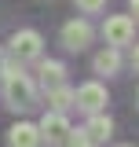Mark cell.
<instances>
[{
  "instance_id": "6da1fadb",
  "label": "cell",
  "mask_w": 139,
  "mask_h": 147,
  "mask_svg": "<svg viewBox=\"0 0 139 147\" xmlns=\"http://www.w3.org/2000/svg\"><path fill=\"white\" fill-rule=\"evenodd\" d=\"M0 70H4V96H7V103H11L15 110H29V107L37 103L33 81L18 70L15 63H0Z\"/></svg>"
},
{
  "instance_id": "7a4b0ae2",
  "label": "cell",
  "mask_w": 139,
  "mask_h": 147,
  "mask_svg": "<svg viewBox=\"0 0 139 147\" xmlns=\"http://www.w3.org/2000/svg\"><path fill=\"white\" fill-rule=\"evenodd\" d=\"M103 37L110 48H124V44H132V37H136V22L128 15H114L103 22Z\"/></svg>"
},
{
  "instance_id": "3957f363",
  "label": "cell",
  "mask_w": 139,
  "mask_h": 147,
  "mask_svg": "<svg viewBox=\"0 0 139 147\" xmlns=\"http://www.w3.org/2000/svg\"><path fill=\"white\" fill-rule=\"evenodd\" d=\"M40 140H48V147H59V144H66L70 140V121H66V114H59V110H51V114H44L40 118Z\"/></svg>"
},
{
  "instance_id": "277c9868",
  "label": "cell",
  "mask_w": 139,
  "mask_h": 147,
  "mask_svg": "<svg viewBox=\"0 0 139 147\" xmlns=\"http://www.w3.org/2000/svg\"><path fill=\"white\" fill-rule=\"evenodd\" d=\"M73 103L84 107L88 114H99V110L106 107V88L99 85V81H88V85H81V88L73 92Z\"/></svg>"
},
{
  "instance_id": "5b68a950",
  "label": "cell",
  "mask_w": 139,
  "mask_h": 147,
  "mask_svg": "<svg viewBox=\"0 0 139 147\" xmlns=\"http://www.w3.org/2000/svg\"><path fill=\"white\" fill-rule=\"evenodd\" d=\"M40 33L37 30H18L15 37H11V52H15V59L22 63V59H37L40 55Z\"/></svg>"
},
{
  "instance_id": "8992f818",
  "label": "cell",
  "mask_w": 139,
  "mask_h": 147,
  "mask_svg": "<svg viewBox=\"0 0 139 147\" xmlns=\"http://www.w3.org/2000/svg\"><path fill=\"white\" fill-rule=\"evenodd\" d=\"M88 40H92V26H88L84 18H73V22H66V26H62V44H66L70 52L88 48Z\"/></svg>"
},
{
  "instance_id": "52a82bcc",
  "label": "cell",
  "mask_w": 139,
  "mask_h": 147,
  "mask_svg": "<svg viewBox=\"0 0 139 147\" xmlns=\"http://www.w3.org/2000/svg\"><path fill=\"white\" fill-rule=\"evenodd\" d=\"M7 147H40V129L29 121H18L7 129Z\"/></svg>"
},
{
  "instance_id": "ba28073f",
  "label": "cell",
  "mask_w": 139,
  "mask_h": 147,
  "mask_svg": "<svg viewBox=\"0 0 139 147\" xmlns=\"http://www.w3.org/2000/svg\"><path fill=\"white\" fill-rule=\"evenodd\" d=\"M81 132L88 136V144H103V140H110V132H114V121H110L106 114H92V121H88Z\"/></svg>"
},
{
  "instance_id": "9c48e42d",
  "label": "cell",
  "mask_w": 139,
  "mask_h": 147,
  "mask_svg": "<svg viewBox=\"0 0 139 147\" xmlns=\"http://www.w3.org/2000/svg\"><path fill=\"white\" fill-rule=\"evenodd\" d=\"M66 81V66L62 63H55V59H48V63H40V85L51 92V88H59Z\"/></svg>"
},
{
  "instance_id": "30bf717a",
  "label": "cell",
  "mask_w": 139,
  "mask_h": 147,
  "mask_svg": "<svg viewBox=\"0 0 139 147\" xmlns=\"http://www.w3.org/2000/svg\"><path fill=\"white\" fill-rule=\"evenodd\" d=\"M121 70V55H117V48H106V52L95 55V74H117Z\"/></svg>"
},
{
  "instance_id": "8fae6325",
  "label": "cell",
  "mask_w": 139,
  "mask_h": 147,
  "mask_svg": "<svg viewBox=\"0 0 139 147\" xmlns=\"http://www.w3.org/2000/svg\"><path fill=\"white\" fill-rule=\"evenodd\" d=\"M48 103H51V110H59V114H62L66 107H73V88H62V85H59V88H51V92H48Z\"/></svg>"
},
{
  "instance_id": "7c38bea8",
  "label": "cell",
  "mask_w": 139,
  "mask_h": 147,
  "mask_svg": "<svg viewBox=\"0 0 139 147\" xmlns=\"http://www.w3.org/2000/svg\"><path fill=\"white\" fill-rule=\"evenodd\" d=\"M77 7L88 11V15H95V11H103V7H106V0H77Z\"/></svg>"
},
{
  "instance_id": "4fadbf2b",
  "label": "cell",
  "mask_w": 139,
  "mask_h": 147,
  "mask_svg": "<svg viewBox=\"0 0 139 147\" xmlns=\"http://www.w3.org/2000/svg\"><path fill=\"white\" fill-rule=\"evenodd\" d=\"M70 147H92V144H88V136H84V132L77 129V132H70Z\"/></svg>"
},
{
  "instance_id": "5bb4252c",
  "label": "cell",
  "mask_w": 139,
  "mask_h": 147,
  "mask_svg": "<svg viewBox=\"0 0 139 147\" xmlns=\"http://www.w3.org/2000/svg\"><path fill=\"white\" fill-rule=\"evenodd\" d=\"M132 70L139 74V44H132Z\"/></svg>"
},
{
  "instance_id": "9a60e30c",
  "label": "cell",
  "mask_w": 139,
  "mask_h": 147,
  "mask_svg": "<svg viewBox=\"0 0 139 147\" xmlns=\"http://www.w3.org/2000/svg\"><path fill=\"white\" fill-rule=\"evenodd\" d=\"M128 4H132V15L139 18V0H128Z\"/></svg>"
},
{
  "instance_id": "2e32d148",
  "label": "cell",
  "mask_w": 139,
  "mask_h": 147,
  "mask_svg": "<svg viewBox=\"0 0 139 147\" xmlns=\"http://www.w3.org/2000/svg\"><path fill=\"white\" fill-rule=\"evenodd\" d=\"M0 63H4V55H0Z\"/></svg>"
},
{
  "instance_id": "e0dca14e",
  "label": "cell",
  "mask_w": 139,
  "mask_h": 147,
  "mask_svg": "<svg viewBox=\"0 0 139 147\" xmlns=\"http://www.w3.org/2000/svg\"><path fill=\"white\" fill-rule=\"evenodd\" d=\"M124 147H132V144H124Z\"/></svg>"
}]
</instances>
